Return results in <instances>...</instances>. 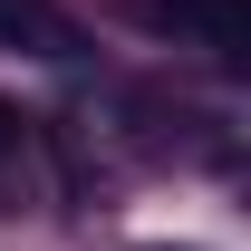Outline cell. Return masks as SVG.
Listing matches in <instances>:
<instances>
[{"label": "cell", "instance_id": "6da1fadb", "mask_svg": "<svg viewBox=\"0 0 251 251\" xmlns=\"http://www.w3.org/2000/svg\"><path fill=\"white\" fill-rule=\"evenodd\" d=\"M155 29H203L213 49H242V0H135Z\"/></svg>", "mask_w": 251, "mask_h": 251}, {"label": "cell", "instance_id": "7a4b0ae2", "mask_svg": "<svg viewBox=\"0 0 251 251\" xmlns=\"http://www.w3.org/2000/svg\"><path fill=\"white\" fill-rule=\"evenodd\" d=\"M0 155H20V106L0 97Z\"/></svg>", "mask_w": 251, "mask_h": 251}]
</instances>
